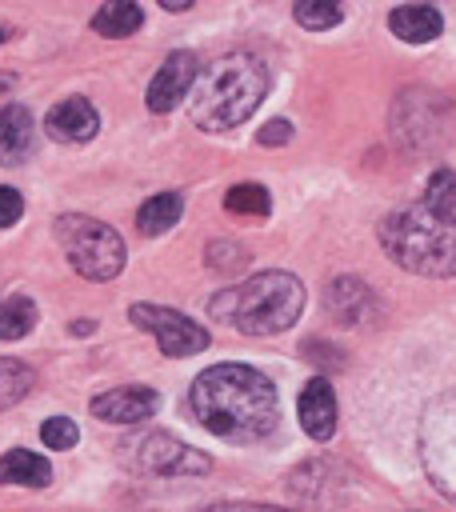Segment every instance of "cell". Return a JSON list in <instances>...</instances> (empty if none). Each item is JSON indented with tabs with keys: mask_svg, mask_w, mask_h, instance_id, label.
<instances>
[{
	"mask_svg": "<svg viewBox=\"0 0 456 512\" xmlns=\"http://www.w3.org/2000/svg\"><path fill=\"white\" fill-rule=\"evenodd\" d=\"M140 24H144V12H140V4H132V0H112V4L96 8V16H92V28H96L100 36H112V40L132 36Z\"/></svg>",
	"mask_w": 456,
	"mask_h": 512,
	"instance_id": "cell-17",
	"label": "cell"
},
{
	"mask_svg": "<svg viewBox=\"0 0 456 512\" xmlns=\"http://www.w3.org/2000/svg\"><path fill=\"white\" fill-rule=\"evenodd\" d=\"M36 148V120L24 104H8L0 108V164H24Z\"/></svg>",
	"mask_w": 456,
	"mask_h": 512,
	"instance_id": "cell-13",
	"label": "cell"
},
{
	"mask_svg": "<svg viewBox=\"0 0 456 512\" xmlns=\"http://www.w3.org/2000/svg\"><path fill=\"white\" fill-rule=\"evenodd\" d=\"M180 212H184L180 192H156V196H148V200L140 204L136 228H140L144 236H160V232H168V228L180 220Z\"/></svg>",
	"mask_w": 456,
	"mask_h": 512,
	"instance_id": "cell-16",
	"label": "cell"
},
{
	"mask_svg": "<svg viewBox=\"0 0 456 512\" xmlns=\"http://www.w3.org/2000/svg\"><path fill=\"white\" fill-rule=\"evenodd\" d=\"M36 328V304L28 296L0 300V340H24Z\"/></svg>",
	"mask_w": 456,
	"mask_h": 512,
	"instance_id": "cell-19",
	"label": "cell"
},
{
	"mask_svg": "<svg viewBox=\"0 0 456 512\" xmlns=\"http://www.w3.org/2000/svg\"><path fill=\"white\" fill-rule=\"evenodd\" d=\"M56 240L68 256V264L84 276V280H112L124 272V240L116 228H108L96 216H56Z\"/></svg>",
	"mask_w": 456,
	"mask_h": 512,
	"instance_id": "cell-5",
	"label": "cell"
},
{
	"mask_svg": "<svg viewBox=\"0 0 456 512\" xmlns=\"http://www.w3.org/2000/svg\"><path fill=\"white\" fill-rule=\"evenodd\" d=\"M192 412L232 444L264 440L280 420L276 384L252 364H212L192 380Z\"/></svg>",
	"mask_w": 456,
	"mask_h": 512,
	"instance_id": "cell-1",
	"label": "cell"
},
{
	"mask_svg": "<svg viewBox=\"0 0 456 512\" xmlns=\"http://www.w3.org/2000/svg\"><path fill=\"white\" fill-rule=\"evenodd\" d=\"M264 92H268L264 60H256L252 52L220 56L196 76V84L188 92L192 124L204 132H232L260 108Z\"/></svg>",
	"mask_w": 456,
	"mask_h": 512,
	"instance_id": "cell-2",
	"label": "cell"
},
{
	"mask_svg": "<svg viewBox=\"0 0 456 512\" xmlns=\"http://www.w3.org/2000/svg\"><path fill=\"white\" fill-rule=\"evenodd\" d=\"M36 384V372L24 364V360H12V356H0V412L20 404Z\"/></svg>",
	"mask_w": 456,
	"mask_h": 512,
	"instance_id": "cell-18",
	"label": "cell"
},
{
	"mask_svg": "<svg viewBox=\"0 0 456 512\" xmlns=\"http://www.w3.org/2000/svg\"><path fill=\"white\" fill-rule=\"evenodd\" d=\"M196 76H200V60H196L192 52H184V48H180V52H168V60L156 68V76H152V84H148V96H144L148 112H156V116L172 112V108L192 92Z\"/></svg>",
	"mask_w": 456,
	"mask_h": 512,
	"instance_id": "cell-9",
	"label": "cell"
},
{
	"mask_svg": "<svg viewBox=\"0 0 456 512\" xmlns=\"http://www.w3.org/2000/svg\"><path fill=\"white\" fill-rule=\"evenodd\" d=\"M216 320H228L244 336L288 332L304 312V284L292 272H260L244 284L220 288L208 304Z\"/></svg>",
	"mask_w": 456,
	"mask_h": 512,
	"instance_id": "cell-3",
	"label": "cell"
},
{
	"mask_svg": "<svg viewBox=\"0 0 456 512\" xmlns=\"http://www.w3.org/2000/svg\"><path fill=\"white\" fill-rule=\"evenodd\" d=\"M136 464L156 476H200L212 468V460L200 448H188L184 440H176L168 432H148L136 444Z\"/></svg>",
	"mask_w": 456,
	"mask_h": 512,
	"instance_id": "cell-8",
	"label": "cell"
},
{
	"mask_svg": "<svg viewBox=\"0 0 456 512\" xmlns=\"http://www.w3.org/2000/svg\"><path fill=\"white\" fill-rule=\"evenodd\" d=\"M420 456L432 484L456 500V392H444L428 404L420 424Z\"/></svg>",
	"mask_w": 456,
	"mask_h": 512,
	"instance_id": "cell-6",
	"label": "cell"
},
{
	"mask_svg": "<svg viewBox=\"0 0 456 512\" xmlns=\"http://www.w3.org/2000/svg\"><path fill=\"white\" fill-rule=\"evenodd\" d=\"M224 208L236 216H268L272 212V196L264 184H232L224 192Z\"/></svg>",
	"mask_w": 456,
	"mask_h": 512,
	"instance_id": "cell-21",
	"label": "cell"
},
{
	"mask_svg": "<svg viewBox=\"0 0 456 512\" xmlns=\"http://www.w3.org/2000/svg\"><path fill=\"white\" fill-rule=\"evenodd\" d=\"M156 408H160V396L144 384H124V388H108L92 396V416L104 424H140L156 416Z\"/></svg>",
	"mask_w": 456,
	"mask_h": 512,
	"instance_id": "cell-10",
	"label": "cell"
},
{
	"mask_svg": "<svg viewBox=\"0 0 456 512\" xmlns=\"http://www.w3.org/2000/svg\"><path fill=\"white\" fill-rule=\"evenodd\" d=\"M160 4L172 8V12H184V8H188V0H160Z\"/></svg>",
	"mask_w": 456,
	"mask_h": 512,
	"instance_id": "cell-29",
	"label": "cell"
},
{
	"mask_svg": "<svg viewBox=\"0 0 456 512\" xmlns=\"http://www.w3.org/2000/svg\"><path fill=\"white\" fill-rule=\"evenodd\" d=\"M420 204L428 212H436V216H452L456 212V172H448V168L432 172V180L424 184V200Z\"/></svg>",
	"mask_w": 456,
	"mask_h": 512,
	"instance_id": "cell-22",
	"label": "cell"
},
{
	"mask_svg": "<svg viewBox=\"0 0 456 512\" xmlns=\"http://www.w3.org/2000/svg\"><path fill=\"white\" fill-rule=\"evenodd\" d=\"M244 260H248V256H244L240 244H212V260H208V264H212L216 272H236V268H244Z\"/></svg>",
	"mask_w": 456,
	"mask_h": 512,
	"instance_id": "cell-25",
	"label": "cell"
},
{
	"mask_svg": "<svg viewBox=\"0 0 456 512\" xmlns=\"http://www.w3.org/2000/svg\"><path fill=\"white\" fill-rule=\"evenodd\" d=\"M24 216V196L8 184H0V228H12Z\"/></svg>",
	"mask_w": 456,
	"mask_h": 512,
	"instance_id": "cell-26",
	"label": "cell"
},
{
	"mask_svg": "<svg viewBox=\"0 0 456 512\" xmlns=\"http://www.w3.org/2000/svg\"><path fill=\"white\" fill-rule=\"evenodd\" d=\"M256 140H260V144H288V140H292V124H288V120H268Z\"/></svg>",
	"mask_w": 456,
	"mask_h": 512,
	"instance_id": "cell-27",
	"label": "cell"
},
{
	"mask_svg": "<svg viewBox=\"0 0 456 512\" xmlns=\"http://www.w3.org/2000/svg\"><path fill=\"white\" fill-rule=\"evenodd\" d=\"M384 252L416 276H456V216H436L424 204L388 212L380 220Z\"/></svg>",
	"mask_w": 456,
	"mask_h": 512,
	"instance_id": "cell-4",
	"label": "cell"
},
{
	"mask_svg": "<svg viewBox=\"0 0 456 512\" xmlns=\"http://www.w3.org/2000/svg\"><path fill=\"white\" fill-rule=\"evenodd\" d=\"M292 16H296V24H304L308 32H328V28L340 24V8L328 4V0H304V4L292 8Z\"/></svg>",
	"mask_w": 456,
	"mask_h": 512,
	"instance_id": "cell-23",
	"label": "cell"
},
{
	"mask_svg": "<svg viewBox=\"0 0 456 512\" xmlns=\"http://www.w3.org/2000/svg\"><path fill=\"white\" fill-rule=\"evenodd\" d=\"M328 304H332L336 320H344V324H356V320L364 316V304H368V288H364L360 280H352V276H340V280L332 284V296H328Z\"/></svg>",
	"mask_w": 456,
	"mask_h": 512,
	"instance_id": "cell-20",
	"label": "cell"
},
{
	"mask_svg": "<svg viewBox=\"0 0 456 512\" xmlns=\"http://www.w3.org/2000/svg\"><path fill=\"white\" fill-rule=\"evenodd\" d=\"M0 484H24V488H44L52 484V464L28 448H12L0 456Z\"/></svg>",
	"mask_w": 456,
	"mask_h": 512,
	"instance_id": "cell-15",
	"label": "cell"
},
{
	"mask_svg": "<svg viewBox=\"0 0 456 512\" xmlns=\"http://www.w3.org/2000/svg\"><path fill=\"white\" fill-rule=\"evenodd\" d=\"M40 440L48 444V448H76V440H80V428L72 424V416H48L44 424H40Z\"/></svg>",
	"mask_w": 456,
	"mask_h": 512,
	"instance_id": "cell-24",
	"label": "cell"
},
{
	"mask_svg": "<svg viewBox=\"0 0 456 512\" xmlns=\"http://www.w3.org/2000/svg\"><path fill=\"white\" fill-rule=\"evenodd\" d=\"M388 28H392L404 44H428V40L440 36L444 20H440V12L428 8V4H400V8L388 12Z\"/></svg>",
	"mask_w": 456,
	"mask_h": 512,
	"instance_id": "cell-14",
	"label": "cell"
},
{
	"mask_svg": "<svg viewBox=\"0 0 456 512\" xmlns=\"http://www.w3.org/2000/svg\"><path fill=\"white\" fill-rule=\"evenodd\" d=\"M8 36H12V32H8V28H0V44H4V40H8Z\"/></svg>",
	"mask_w": 456,
	"mask_h": 512,
	"instance_id": "cell-30",
	"label": "cell"
},
{
	"mask_svg": "<svg viewBox=\"0 0 456 512\" xmlns=\"http://www.w3.org/2000/svg\"><path fill=\"white\" fill-rule=\"evenodd\" d=\"M96 128H100V116L84 96H68L52 104V112L44 116V132L60 144H84L96 136Z\"/></svg>",
	"mask_w": 456,
	"mask_h": 512,
	"instance_id": "cell-11",
	"label": "cell"
},
{
	"mask_svg": "<svg viewBox=\"0 0 456 512\" xmlns=\"http://www.w3.org/2000/svg\"><path fill=\"white\" fill-rule=\"evenodd\" d=\"M300 428L312 436V440H332L336 432V392L324 376H312L300 392Z\"/></svg>",
	"mask_w": 456,
	"mask_h": 512,
	"instance_id": "cell-12",
	"label": "cell"
},
{
	"mask_svg": "<svg viewBox=\"0 0 456 512\" xmlns=\"http://www.w3.org/2000/svg\"><path fill=\"white\" fill-rule=\"evenodd\" d=\"M128 320L136 328L152 332L164 356H192V352H204L208 348V328H200L196 320H188L176 308H164V304H132L128 308Z\"/></svg>",
	"mask_w": 456,
	"mask_h": 512,
	"instance_id": "cell-7",
	"label": "cell"
},
{
	"mask_svg": "<svg viewBox=\"0 0 456 512\" xmlns=\"http://www.w3.org/2000/svg\"><path fill=\"white\" fill-rule=\"evenodd\" d=\"M196 512H288V508H272V504H208V508H196Z\"/></svg>",
	"mask_w": 456,
	"mask_h": 512,
	"instance_id": "cell-28",
	"label": "cell"
}]
</instances>
